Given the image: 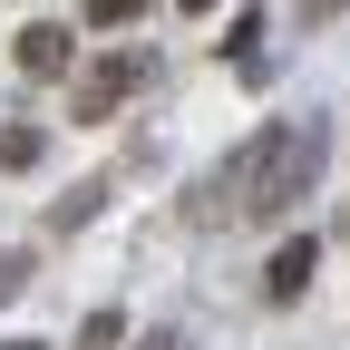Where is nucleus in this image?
I'll return each mask as SVG.
<instances>
[{"mask_svg":"<svg viewBox=\"0 0 350 350\" xmlns=\"http://www.w3.org/2000/svg\"><path fill=\"white\" fill-rule=\"evenodd\" d=\"M78 350H137V340H126V312H117V301L78 321Z\"/></svg>","mask_w":350,"mask_h":350,"instance_id":"423d86ee","label":"nucleus"},{"mask_svg":"<svg viewBox=\"0 0 350 350\" xmlns=\"http://www.w3.org/2000/svg\"><path fill=\"white\" fill-rule=\"evenodd\" d=\"M98 204H107V175H88V185H68V195L49 204V234H78V224H88Z\"/></svg>","mask_w":350,"mask_h":350,"instance_id":"39448f33","label":"nucleus"},{"mask_svg":"<svg viewBox=\"0 0 350 350\" xmlns=\"http://www.w3.org/2000/svg\"><path fill=\"white\" fill-rule=\"evenodd\" d=\"M331 10H350V0H301V20H331Z\"/></svg>","mask_w":350,"mask_h":350,"instance_id":"9b49d317","label":"nucleus"},{"mask_svg":"<svg viewBox=\"0 0 350 350\" xmlns=\"http://www.w3.org/2000/svg\"><path fill=\"white\" fill-rule=\"evenodd\" d=\"M20 282H29V253H0V301H10Z\"/></svg>","mask_w":350,"mask_h":350,"instance_id":"1a4fd4ad","label":"nucleus"},{"mask_svg":"<svg viewBox=\"0 0 350 350\" xmlns=\"http://www.w3.org/2000/svg\"><path fill=\"white\" fill-rule=\"evenodd\" d=\"M0 350H39V340H0Z\"/></svg>","mask_w":350,"mask_h":350,"instance_id":"ddd939ff","label":"nucleus"},{"mask_svg":"<svg viewBox=\"0 0 350 350\" xmlns=\"http://www.w3.org/2000/svg\"><path fill=\"white\" fill-rule=\"evenodd\" d=\"M321 156H331V126H312V117L262 126L243 156H224L185 195V214H195V224H273V214H292L301 195L321 185Z\"/></svg>","mask_w":350,"mask_h":350,"instance_id":"f257e3e1","label":"nucleus"},{"mask_svg":"<svg viewBox=\"0 0 350 350\" xmlns=\"http://www.w3.org/2000/svg\"><path fill=\"white\" fill-rule=\"evenodd\" d=\"M137 350H185V331H137Z\"/></svg>","mask_w":350,"mask_h":350,"instance_id":"9d476101","label":"nucleus"},{"mask_svg":"<svg viewBox=\"0 0 350 350\" xmlns=\"http://www.w3.org/2000/svg\"><path fill=\"white\" fill-rule=\"evenodd\" d=\"M78 10H88V20H98V29H126V20H137V10H146V0H78Z\"/></svg>","mask_w":350,"mask_h":350,"instance_id":"6e6552de","label":"nucleus"},{"mask_svg":"<svg viewBox=\"0 0 350 350\" xmlns=\"http://www.w3.org/2000/svg\"><path fill=\"white\" fill-rule=\"evenodd\" d=\"M39 156H49L39 126H0V175H20V165H39Z\"/></svg>","mask_w":350,"mask_h":350,"instance_id":"0eeeda50","label":"nucleus"},{"mask_svg":"<svg viewBox=\"0 0 350 350\" xmlns=\"http://www.w3.org/2000/svg\"><path fill=\"white\" fill-rule=\"evenodd\" d=\"M195 10H224V0H185V20H195Z\"/></svg>","mask_w":350,"mask_h":350,"instance_id":"f8f14e48","label":"nucleus"},{"mask_svg":"<svg viewBox=\"0 0 350 350\" xmlns=\"http://www.w3.org/2000/svg\"><path fill=\"white\" fill-rule=\"evenodd\" d=\"M146 78H156V59H98V68L68 88V117H78V126H98V117H117L126 98H137Z\"/></svg>","mask_w":350,"mask_h":350,"instance_id":"f03ea898","label":"nucleus"},{"mask_svg":"<svg viewBox=\"0 0 350 350\" xmlns=\"http://www.w3.org/2000/svg\"><path fill=\"white\" fill-rule=\"evenodd\" d=\"M10 59H20V78H59V68H68V29H59V20H29V29L10 39Z\"/></svg>","mask_w":350,"mask_h":350,"instance_id":"20e7f679","label":"nucleus"},{"mask_svg":"<svg viewBox=\"0 0 350 350\" xmlns=\"http://www.w3.org/2000/svg\"><path fill=\"white\" fill-rule=\"evenodd\" d=\"M312 273H321V243H312V234L273 243V262H262V301H282V312H292V301L312 292Z\"/></svg>","mask_w":350,"mask_h":350,"instance_id":"7ed1b4c3","label":"nucleus"}]
</instances>
